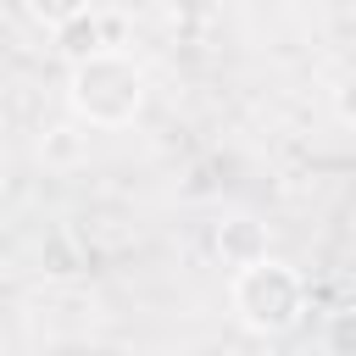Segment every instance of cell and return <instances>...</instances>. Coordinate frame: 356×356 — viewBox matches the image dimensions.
I'll list each match as a JSON object with an SVG mask.
<instances>
[{
    "instance_id": "6da1fadb",
    "label": "cell",
    "mask_w": 356,
    "mask_h": 356,
    "mask_svg": "<svg viewBox=\"0 0 356 356\" xmlns=\"http://www.w3.org/2000/svg\"><path fill=\"white\" fill-rule=\"evenodd\" d=\"M67 100L89 128H128L145 106V67L134 56H122L117 44H106V50L72 61Z\"/></svg>"
},
{
    "instance_id": "7a4b0ae2",
    "label": "cell",
    "mask_w": 356,
    "mask_h": 356,
    "mask_svg": "<svg viewBox=\"0 0 356 356\" xmlns=\"http://www.w3.org/2000/svg\"><path fill=\"white\" fill-rule=\"evenodd\" d=\"M228 306H234V317H239L250 334L278 339V334L300 328V317H306V306H312V289H306V278H300L289 261L261 256V261H250V267H234Z\"/></svg>"
},
{
    "instance_id": "3957f363",
    "label": "cell",
    "mask_w": 356,
    "mask_h": 356,
    "mask_svg": "<svg viewBox=\"0 0 356 356\" xmlns=\"http://www.w3.org/2000/svg\"><path fill=\"white\" fill-rule=\"evenodd\" d=\"M211 245H217L222 267H250V261L273 256V250H267V228H261L250 211H234V217H222V222H217V234H211Z\"/></svg>"
},
{
    "instance_id": "277c9868",
    "label": "cell",
    "mask_w": 356,
    "mask_h": 356,
    "mask_svg": "<svg viewBox=\"0 0 356 356\" xmlns=\"http://www.w3.org/2000/svg\"><path fill=\"white\" fill-rule=\"evenodd\" d=\"M106 44H117V22H111V17L83 11V17H72V22L56 28V50H61L67 61H83V56H95V50H106Z\"/></svg>"
},
{
    "instance_id": "5b68a950",
    "label": "cell",
    "mask_w": 356,
    "mask_h": 356,
    "mask_svg": "<svg viewBox=\"0 0 356 356\" xmlns=\"http://www.w3.org/2000/svg\"><path fill=\"white\" fill-rule=\"evenodd\" d=\"M323 350L328 356H356V306H339L323 317Z\"/></svg>"
},
{
    "instance_id": "8992f818",
    "label": "cell",
    "mask_w": 356,
    "mask_h": 356,
    "mask_svg": "<svg viewBox=\"0 0 356 356\" xmlns=\"http://www.w3.org/2000/svg\"><path fill=\"white\" fill-rule=\"evenodd\" d=\"M83 11H95L89 0H28V17L39 22V28H61V22H72V17H83Z\"/></svg>"
},
{
    "instance_id": "52a82bcc",
    "label": "cell",
    "mask_w": 356,
    "mask_h": 356,
    "mask_svg": "<svg viewBox=\"0 0 356 356\" xmlns=\"http://www.w3.org/2000/svg\"><path fill=\"white\" fill-rule=\"evenodd\" d=\"M44 156H50V161H72V156H78V139H72V128H50V139H44Z\"/></svg>"
},
{
    "instance_id": "ba28073f",
    "label": "cell",
    "mask_w": 356,
    "mask_h": 356,
    "mask_svg": "<svg viewBox=\"0 0 356 356\" xmlns=\"http://www.w3.org/2000/svg\"><path fill=\"white\" fill-rule=\"evenodd\" d=\"M334 117H339L345 128H356V78H345V83L334 89Z\"/></svg>"
}]
</instances>
